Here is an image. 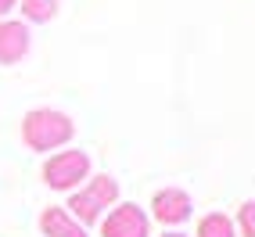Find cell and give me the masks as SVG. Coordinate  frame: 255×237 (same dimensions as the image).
Returning a JSON list of instances; mask_svg holds the SVG:
<instances>
[{
  "label": "cell",
  "instance_id": "obj_1",
  "mask_svg": "<svg viewBox=\"0 0 255 237\" xmlns=\"http://www.w3.org/2000/svg\"><path fill=\"white\" fill-rule=\"evenodd\" d=\"M72 133H76V122L65 112H54V108H32L22 118V140L32 151H54L61 144H69Z\"/></svg>",
  "mask_w": 255,
  "mask_h": 237
},
{
  "label": "cell",
  "instance_id": "obj_2",
  "mask_svg": "<svg viewBox=\"0 0 255 237\" xmlns=\"http://www.w3.org/2000/svg\"><path fill=\"white\" fill-rule=\"evenodd\" d=\"M115 198H119V183H115L108 173H101V176H94L83 191H76V194L69 198V216L76 219V223H83V227H87V223H97L101 212L115 205Z\"/></svg>",
  "mask_w": 255,
  "mask_h": 237
},
{
  "label": "cell",
  "instance_id": "obj_3",
  "mask_svg": "<svg viewBox=\"0 0 255 237\" xmlns=\"http://www.w3.org/2000/svg\"><path fill=\"white\" fill-rule=\"evenodd\" d=\"M90 176V155L87 151H58V155H50L47 165H43V180L47 187L54 191H72L79 187V180Z\"/></svg>",
  "mask_w": 255,
  "mask_h": 237
},
{
  "label": "cell",
  "instance_id": "obj_4",
  "mask_svg": "<svg viewBox=\"0 0 255 237\" xmlns=\"http://www.w3.org/2000/svg\"><path fill=\"white\" fill-rule=\"evenodd\" d=\"M151 234V219L137 205H115L108 219L101 223V237H147Z\"/></svg>",
  "mask_w": 255,
  "mask_h": 237
},
{
  "label": "cell",
  "instance_id": "obj_5",
  "mask_svg": "<svg viewBox=\"0 0 255 237\" xmlns=\"http://www.w3.org/2000/svg\"><path fill=\"white\" fill-rule=\"evenodd\" d=\"M191 209H194L191 194L180 191V187H165V191L155 194V201H151V212H155V219L165 223V227H176L183 219H191Z\"/></svg>",
  "mask_w": 255,
  "mask_h": 237
},
{
  "label": "cell",
  "instance_id": "obj_6",
  "mask_svg": "<svg viewBox=\"0 0 255 237\" xmlns=\"http://www.w3.org/2000/svg\"><path fill=\"white\" fill-rule=\"evenodd\" d=\"M29 25L14 18H0V65H18L29 54Z\"/></svg>",
  "mask_w": 255,
  "mask_h": 237
},
{
  "label": "cell",
  "instance_id": "obj_7",
  "mask_svg": "<svg viewBox=\"0 0 255 237\" xmlns=\"http://www.w3.org/2000/svg\"><path fill=\"white\" fill-rule=\"evenodd\" d=\"M40 230H43V237H87V227L76 223V219L65 212V209H54V205L43 209Z\"/></svg>",
  "mask_w": 255,
  "mask_h": 237
},
{
  "label": "cell",
  "instance_id": "obj_8",
  "mask_svg": "<svg viewBox=\"0 0 255 237\" xmlns=\"http://www.w3.org/2000/svg\"><path fill=\"white\" fill-rule=\"evenodd\" d=\"M58 7H61V0H22V18L43 25V22L58 18Z\"/></svg>",
  "mask_w": 255,
  "mask_h": 237
},
{
  "label": "cell",
  "instance_id": "obj_9",
  "mask_svg": "<svg viewBox=\"0 0 255 237\" xmlns=\"http://www.w3.org/2000/svg\"><path fill=\"white\" fill-rule=\"evenodd\" d=\"M198 237H237V227H234L230 216H223V212H209V216L198 223Z\"/></svg>",
  "mask_w": 255,
  "mask_h": 237
},
{
  "label": "cell",
  "instance_id": "obj_10",
  "mask_svg": "<svg viewBox=\"0 0 255 237\" xmlns=\"http://www.w3.org/2000/svg\"><path fill=\"white\" fill-rule=\"evenodd\" d=\"M237 230L241 237H255V201H245L241 212H237Z\"/></svg>",
  "mask_w": 255,
  "mask_h": 237
},
{
  "label": "cell",
  "instance_id": "obj_11",
  "mask_svg": "<svg viewBox=\"0 0 255 237\" xmlns=\"http://www.w3.org/2000/svg\"><path fill=\"white\" fill-rule=\"evenodd\" d=\"M14 4H18V0H0V18H7V14L14 11Z\"/></svg>",
  "mask_w": 255,
  "mask_h": 237
},
{
  "label": "cell",
  "instance_id": "obj_12",
  "mask_svg": "<svg viewBox=\"0 0 255 237\" xmlns=\"http://www.w3.org/2000/svg\"><path fill=\"white\" fill-rule=\"evenodd\" d=\"M165 237H187V234H165Z\"/></svg>",
  "mask_w": 255,
  "mask_h": 237
}]
</instances>
